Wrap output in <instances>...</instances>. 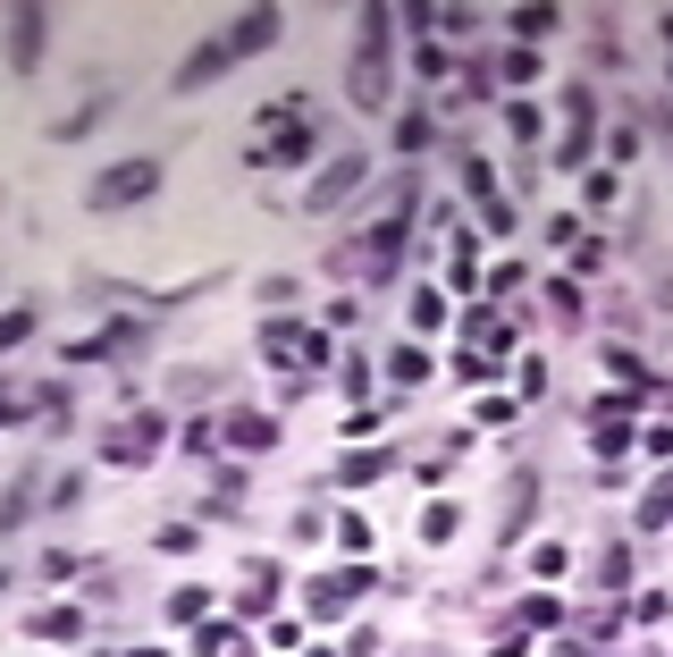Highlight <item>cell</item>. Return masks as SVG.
<instances>
[{
    "mask_svg": "<svg viewBox=\"0 0 673 657\" xmlns=\"http://www.w3.org/2000/svg\"><path fill=\"white\" fill-rule=\"evenodd\" d=\"M152 438H161L152 422H127V430H110V456H119V463H127V456H152Z\"/></svg>",
    "mask_w": 673,
    "mask_h": 657,
    "instance_id": "3",
    "label": "cell"
},
{
    "mask_svg": "<svg viewBox=\"0 0 673 657\" xmlns=\"http://www.w3.org/2000/svg\"><path fill=\"white\" fill-rule=\"evenodd\" d=\"M152 186H161V169H152V161H119V169L94 186V202H101V211H119V202H144Z\"/></svg>",
    "mask_w": 673,
    "mask_h": 657,
    "instance_id": "1",
    "label": "cell"
},
{
    "mask_svg": "<svg viewBox=\"0 0 673 657\" xmlns=\"http://www.w3.org/2000/svg\"><path fill=\"white\" fill-rule=\"evenodd\" d=\"M261 42H278V17H270V9H253V17L236 26V42H227V60H245V51H261Z\"/></svg>",
    "mask_w": 673,
    "mask_h": 657,
    "instance_id": "2",
    "label": "cell"
},
{
    "mask_svg": "<svg viewBox=\"0 0 673 657\" xmlns=\"http://www.w3.org/2000/svg\"><path fill=\"white\" fill-rule=\"evenodd\" d=\"M220 67H227V42H202V51L177 67V85H202V76H220Z\"/></svg>",
    "mask_w": 673,
    "mask_h": 657,
    "instance_id": "4",
    "label": "cell"
},
{
    "mask_svg": "<svg viewBox=\"0 0 673 657\" xmlns=\"http://www.w3.org/2000/svg\"><path fill=\"white\" fill-rule=\"evenodd\" d=\"M34 51H42V9H17V67H34Z\"/></svg>",
    "mask_w": 673,
    "mask_h": 657,
    "instance_id": "5",
    "label": "cell"
}]
</instances>
